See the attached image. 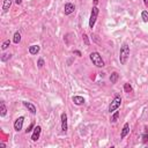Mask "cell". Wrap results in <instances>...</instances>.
Returning <instances> with one entry per match:
<instances>
[{
	"label": "cell",
	"instance_id": "cell-1",
	"mask_svg": "<svg viewBox=\"0 0 148 148\" xmlns=\"http://www.w3.org/2000/svg\"><path fill=\"white\" fill-rule=\"evenodd\" d=\"M128 57H130V46L127 43H124L121 46H120V51H119V60H120V64L121 65H125L128 60Z\"/></svg>",
	"mask_w": 148,
	"mask_h": 148
},
{
	"label": "cell",
	"instance_id": "cell-2",
	"mask_svg": "<svg viewBox=\"0 0 148 148\" xmlns=\"http://www.w3.org/2000/svg\"><path fill=\"white\" fill-rule=\"evenodd\" d=\"M90 60H91L92 64H94L95 66H97V67H103V66H104V61H103L101 54H99L98 52H96V51H94V52L90 53Z\"/></svg>",
	"mask_w": 148,
	"mask_h": 148
},
{
	"label": "cell",
	"instance_id": "cell-3",
	"mask_svg": "<svg viewBox=\"0 0 148 148\" xmlns=\"http://www.w3.org/2000/svg\"><path fill=\"white\" fill-rule=\"evenodd\" d=\"M120 104H121V97H120L119 95H116L114 98L112 99V102H111L110 105H109V112H110V113L114 112V111L120 106Z\"/></svg>",
	"mask_w": 148,
	"mask_h": 148
},
{
	"label": "cell",
	"instance_id": "cell-4",
	"mask_svg": "<svg viewBox=\"0 0 148 148\" xmlns=\"http://www.w3.org/2000/svg\"><path fill=\"white\" fill-rule=\"evenodd\" d=\"M98 8L95 6V7H92V9H91V13H90V18H89V27L92 29L94 28V25H95V22H96V20H97V16H98Z\"/></svg>",
	"mask_w": 148,
	"mask_h": 148
},
{
	"label": "cell",
	"instance_id": "cell-5",
	"mask_svg": "<svg viewBox=\"0 0 148 148\" xmlns=\"http://www.w3.org/2000/svg\"><path fill=\"white\" fill-rule=\"evenodd\" d=\"M23 121H24V117H18V118L15 120V123H14V128H15V131L20 132V131L22 130Z\"/></svg>",
	"mask_w": 148,
	"mask_h": 148
},
{
	"label": "cell",
	"instance_id": "cell-6",
	"mask_svg": "<svg viewBox=\"0 0 148 148\" xmlns=\"http://www.w3.org/2000/svg\"><path fill=\"white\" fill-rule=\"evenodd\" d=\"M64 10H65V14H66V15H69V14L74 13L75 6H74L73 3H71V2H66V3H65V7H64Z\"/></svg>",
	"mask_w": 148,
	"mask_h": 148
},
{
	"label": "cell",
	"instance_id": "cell-7",
	"mask_svg": "<svg viewBox=\"0 0 148 148\" xmlns=\"http://www.w3.org/2000/svg\"><path fill=\"white\" fill-rule=\"evenodd\" d=\"M40 131H42L40 126H36V127L34 128V133H32V135H31V140H32V141H37V140L39 139Z\"/></svg>",
	"mask_w": 148,
	"mask_h": 148
},
{
	"label": "cell",
	"instance_id": "cell-8",
	"mask_svg": "<svg viewBox=\"0 0 148 148\" xmlns=\"http://www.w3.org/2000/svg\"><path fill=\"white\" fill-rule=\"evenodd\" d=\"M61 130H62V132H65L66 133V131H67V114L64 112V113H61Z\"/></svg>",
	"mask_w": 148,
	"mask_h": 148
},
{
	"label": "cell",
	"instance_id": "cell-9",
	"mask_svg": "<svg viewBox=\"0 0 148 148\" xmlns=\"http://www.w3.org/2000/svg\"><path fill=\"white\" fill-rule=\"evenodd\" d=\"M23 105L31 112V113H36V106L32 104V103H30V102H27V101H24L23 102Z\"/></svg>",
	"mask_w": 148,
	"mask_h": 148
},
{
	"label": "cell",
	"instance_id": "cell-10",
	"mask_svg": "<svg viewBox=\"0 0 148 148\" xmlns=\"http://www.w3.org/2000/svg\"><path fill=\"white\" fill-rule=\"evenodd\" d=\"M130 133V125H128V123H126L125 125H124V127H123V130H121V134H120V138L121 139H124L127 134Z\"/></svg>",
	"mask_w": 148,
	"mask_h": 148
},
{
	"label": "cell",
	"instance_id": "cell-11",
	"mask_svg": "<svg viewBox=\"0 0 148 148\" xmlns=\"http://www.w3.org/2000/svg\"><path fill=\"white\" fill-rule=\"evenodd\" d=\"M72 99H73L74 104H76V105H82L84 103V98L82 96H73Z\"/></svg>",
	"mask_w": 148,
	"mask_h": 148
},
{
	"label": "cell",
	"instance_id": "cell-12",
	"mask_svg": "<svg viewBox=\"0 0 148 148\" xmlns=\"http://www.w3.org/2000/svg\"><path fill=\"white\" fill-rule=\"evenodd\" d=\"M39 50H40V47L38 45H31V46H29V53L30 54H37L39 52Z\"/></svg>",
	"mask_w": 148,
	"mask_h": 148
},
{
	"label": "cell",
	"instance_id": "cell-13",
	"mask_svg": "<svg viewBox=\"0 0 148 148\" xmlns=\"http://www.w3.org/2000/svg\"><path fill=\"white\" fill-rule=\"evenodd\" d=\"M12 6V0H3V3H2V10L6 13L8 12V9L10 8Z\"/></svg>",
	"mask_w": 148,
	"mask_h": 148
},
{
	"label": "cell",
	"instance_id": "cell-14",
	"mask_svg": "<svg viewBox=\"0 0 148 148\" xmlns=\"http://www.w3.org/2000/svg\"><path fill=\"white\" fill-rule=\"evenodd\" d=\"M6 113H7V108H6L5 103L1 102V103H0V116H1V117H5Z\"/></svg>",
	"mask_w": 148,
	"mask_h": 148
},
{
	"label": "cell",
	"instance_id": "cell-15",
	"mask_svg": "<svg viewBox=\"0 0 148 148\" xmlns=\"http://www.w3.org/2000/svg\"><path fill=\"white\" fill-rule=\"evenodd\" d=\"M118 77H119L118 73H117V72H113V73L110 75V81H111V83H116L117 80H118Z\"/></svg>",
	"mask_w": 148,
	"mask_h": 148
},
{
	"label": "cell",
	"instance_id": "cell-16",
	"mask_svg": "<svg viewBox=\"0 0 148 148\" xmlns=\"http://www.w3.org/2000/svg\"><path fill=\"white\" fill-rule=\"evenodd\" d=\"M20 40H21V34H20V32H15V34H14V38H13V42H14L15 44H18Z\"/></svg>",
	"mask_w": 148,
	"mask_h": 148
},
{
	"label": "cell",
	"instance_id": "cell-17",
	"mask_svg": "<svg viewBox=\"0 0 148 148\" xmlns=\"http://www.w3.org/2000/svg\"><path fill=\"white\" fill-rule=\"evenodd\" d=\"M118 118H119V112L118 111H114V113L111 116V118H110V121L111 123H116L117 120H118Z\"/></svg>",
	"mask_w": 148,
	"mask_h": 148
},
{
	"label": "cell",
	"instance_id": "cell-18",
	"mask_svg": "<svg viewBox=\"0 0 148 148\" xmlns=\"http://www.w3.org/2000/svg\"><path fill=\"white\" fill-rule=\"evenodd\" d=\"M12 58V54L10 53H3L2 56H1V61H7V60H9Z\"/></svg>",
	"mask_w": 148,
	"mask_h": 148
},
{
	"label": "cell",
	"instance_id": "cell-19",
	"mask_svg": "<svg viewBox=\"0 0 148 148\" xmlns=\"http://www.w3.org/2000/svg\"><path fill=\"white\" fill-rule=\"evenodd\" d=\"M124 90H125V92H131L133 89H132V86L130 83H125L124 84Z\"/></svg>",
	"mask_w": 148,
	"mask_h": 148
},
{
	"label": "cell",
	"instance_id": "cell-20",
	"mask_svg": "<svg viewBox=\"0 0 148 148\" xmlns=\"http://www.w3.org/2000/svg\"><path fill=\"white\" fill-rule=\"evenodd\" d=\"M141 17H142L143 22H148V12H147V10H143V12L141 13Z\"/></svg>",
	"mask_w": 148,
	"mask_h": 148
},
{
	"label": "cell",
	"instance_id": "cell-21",
	"mask_svg": "<svg viewBox=\"0 0 148 148\" xmlns=\"http://www.w3.org/2000/svg\"><path fill=\"white\" fill-rule=\"evenodd\" d=\"M9 44H10V42H9V39H7V40H5L3 43H2V45H1V49L2 50H6L8 46H9Z\"/></svg>",
	"mask_w": 148,
	"mask_h": 148
},
{
	"label": "cell",
	"instance_id": "cell-22",
	"mask_svg": "<svg viewBox=\"0 0 148 148\" xmlns=\"http://www.w3.org/2000/svg\"><path fill=\"white\" fill-rule=\"evenodd\" d=\"M44 64H45V62H44V59L39 58V59H38V61H37V66H38L39 68H42V67L44 66Z\"/></svg>",
	"mask_w": 148,
	"mask_h": 148
},
{
	"label": "cell",
	"instance_id": "cell-23",
	"mask_svg": "<svg viewBox=\"0 0 148 148\" xmlns=\"http://www.w3.org/2000/svg\"><path fill=\"white\" fill-rule=\"evenodd\" d=\"M82 38H83V42H84V44H86V45H89V40H88V36H87L86 34H83V35H82Z\"/></svg>",
	"mask_w": 148,
	"mask_h": 148
},
{
	"label": "cell",
	"instance_id": "cell-24",
	"mask_svg": "<svg viewBox=\"0 0 148 148\" xmlns=\"http://www.w3.org/2000/svg\"><path fill=\"white\" fill-rule=\"evenodd\" d=\"M32 127H34V124H31V125H30V126H29V127L25 130V133H29V132L31 131V128H32Z\"/></svg>",
	"mask_w": 148,
	"mask_h": 148
},
{
	"label": "cell",
	"instance_id": "cell-25",
	"mask_svg": "<svg viewBox=\"0 0 148 148\" xmlns=\"http://www.w3.org/2000/svg\"><path fill=\"white\" fill-rule=\"evenodd\" d=\"M73 53H75V54H77L79 57H81V52H80V51H77V50H75V51H73Z\"/></svg>",
	"mask_w": 148,
	"mask_h": 148
},
{
	"label": "cell",
	"instance_id": "cell-26",
	"mask_svg": "<svg viewBox=\"0 0 148 148\" xmlns=\"http://www.w3.org/2000/svg\"><path fill=\"white\" fill-rule=\"evenodd\" d=\"M143 133H145V134H148V125L145 127V132H143Z\"/></svg>",
	"mask_w": 148,
	"mask_h": 148
},
{
	"label": "cell",
	"instance_id": "cell-27",
	"mask_svg": "<svg viewBox=\"0 0 148 148\" xmlns=\"http://www.w3.org/2000/svg\"><path fill=\"white\" fill-rule=\"evenodd\" d=\"M15 2H16L17 5H21V3H22V0H15Z\"/></svg>",
	"mask_w": 148,
	"mask_h": 148
},
{
	"label": "cell",
	"instance_id": "cell-28",
	"mask_svg": "<svg viewBox=\"0 0 148 148\" xmlns=\"http://www.w3.org/2000/svg\"><path fill=\"white\" fill-rule=\"evenodd\" d=\"M143 2H145V5H146V7H148V0H143Z\"/></svg>",
	"mask_w": 148,
	"mask_h": 148
},
{
	"label": "cell",
	"instance_id": "cell-29",
	"mask_svg": "<svg viewBox=\"0 0 148 148\" xmlns=\"http://www.w3.org/2000/svg\"><path fill=\"white\" fill-rule=\"evenodd\" d=\"M0 147H2V148H5V147H6V145H5V143H0Z\"/></svg>",
	"mask_w": 148,
	"mask_h": 148
},
{
	"label": "cell",
	"instance_id": "cell-30",
	"mask_svg": "<svg viewBox=\"0 0 148 148\" xmlns=\"http://www.w3.org/2000/svg\"><path fill=\"white\" fill-rule=\"evenodd\" d=\"M97 2H98V0H94V3L95 5H97Z\"/></svg>",
	"mask_w": 148,
	"mask_h": 148
}]
</instances>
